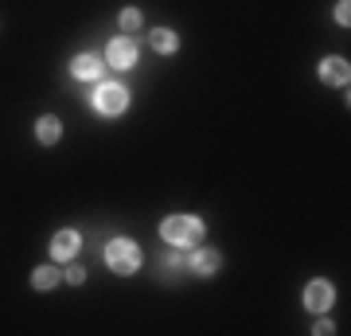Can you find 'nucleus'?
I'll return each instance as SVG.
<instances>
[{
  "instance_id": "f257e3e1",
  "label": "nucleus",
  "mask_w": 351,
  "mask_h": 336,
  "mask_svg": "<svg viewBox=\"0 0 351 336\" xmlns=\"http://www.w3.org/2000/svg\"><path fill=\"white\" fill-rule=\"evenodd\" d=\"M160 238L176 250H188L203 238V219L199 215H168L160 223Z\"/></svg>"
},
{
  "instance_id": "f03ea898",
  "label": "nucleus",
  "mask_w": 351,
  "mask_h": 336,
  "mask_svg": "<svg viewBox=\"0 0 351 336\" xmlns=\"http://www.w3.org/2000/svg\"><path fill=\"white\" fill-rule=\"evenodd\" d=\"M106 266H110L117 278H129L141 270V247L133 238H110L106 247Z\"/></svg>"
},
{
  "instance_id": "7ed1b4c3",
  "label": "nucleus",
  "mask_w": 351,
  "mask_h": 336,
  "mask_svg": "<svg viewBox=\"0 0 351 336\" xmlns=\"http://www.w3.org/2000/svg\"><path fill=\"white\" fill-rule=\"evenodd\" d=\"M90 102H94V110H98V113H106V117H117V113L129 110V90L121 87V82H106V78H101L98 90L90 94Z\"/></svg>"
},
{
  "instance_id": "20e7f679",
  "label": "nucleus",
  "mask_w": 351,
  "mask_h": 336,
  "mask_svg": "<svg viewBox=\"0 0 351 336\" xmlns=\"http://www.w3.org/2000/svg\"><path fill=\"white\" fill-rule=\"evenodd\" d=\"M301 301H304V309L308 313H328L332 309V301H336V289H332V282H324V278H313V282L304 286Z\"/></svg>"
},
{
  "instance_id": "39448f33",
  "label": "nucleus",
  "mask_w": 351,
  "mask_h": 336,
  "mask_svg": "<svg viewBox=\"0 0 351 336\" xmlns=\"http://www.w3.org/2000/svg\"><path fill=\"white\" fill-rule=\"evenodd\" d=\"M133 63H137V39H133V36H117V39H110V47H106V67L129 71Z\"/></svg>"
},
{
  "instance_id": "423d86ee",
  "label": "nucleus",
  "mask_w": 351,
  "mask_h": 336,
  "mask_svg": "<svg viewBox=\"0 0 351 336\" xmlns=\"http://www.w3.org/2000/svg\"><path fill=\"white\" fill-rule=\"evenodd\" d=\"M188 270H191L195 278H211V274H219V270H223V254H219V250H211V247L191 250Z\"/></svg>"
},
{
  "instance_id": "0eeeda50",
  "label": "nucleus",
  "mask_w": 351,
  "mask_h": 336,
  "mask_svg": "<svg viewBox=\"0 0 351 336\" xmlns=\"http://www.w3.org/2000/svg\"><path fill=\"white\" fill-rule=\"evenodd\" d=\"M348 78H351V63L343 55L320 59V82H328V87H348Z\"/></svg>"
},
{
  "instance_id": "6e6552de",
  "label": "nucleus",
  "mask_w": 351,
  "mask_h": 336,
  "mask_svg": "<svg viewBox=\"0 0 351 336\" xmlns=\"http://www.w3.org/2000/svg\"><path fill=\"white\" fill-rule=\"evenodd\" d=\"M78 247H82V235L66 227V231H59V235L51 238V258H55V262H75Z\"/></svg>"
},
{
  "instance_id": "1a4fd4ad",
  "label": "nucleus",
  "mask_w": 351,
  "mask_h": 336,
  "mask_svg": "<svg viewBox=\"0 0 351 336\" xmlns=\"http://www.w3.org/2000/svg\"><path fill=\"white\" fill-rule=\"evenodd\" d=\"M71 75L82 78V82H101V75H106V63H101L98 55H75V63H71Z\"/></svg>"
},
{
  "instance_id": "9d476101",
  "label": "nucleus",
  "mask_w": 351,
  "mask_h": 336,
  "mask_svg": "<svg viewBox=\"0 0 351 336\" xmlns=\"http://www.w3.org/2000/svg\"><path fill=\"white\" fill-rule=\"evenodd\" d=\"M59 282H63V270H59V266H36V270H32V289H39V293L55 289Z\"/></svg>"
},
{
  "instance_id": "9b49d317",
  "label": "nucleus",
  "mask_w": 351,
  "mask_h": 336,
  "mask_svg": "<svg viewBox=\"0 0 351 336\" xmlns=\"http://www.w3.org/2000/svg\"><path fill=\"white\" fill-rule=\"evenodd\" d=\"M149 47L156 51V55H172V51L180 47V36H176L172 27H156V32H149Z\"/></svg>"
},
{
  "instance_id": "f8f14e48",
  "label": "nucleus",
  "mask_w": 351,
  "mask_h": 336,
  "mask_svg": "<svg viewBox=\"0 0 351 336\" xmlns=\"http://www.w3.org/2000/svg\"><path fill=\"white\" fill-rule=\"evenodd\" d=\"M36 137L43 141V145H55V141L63 137V122H59L55 113H43V117L36 122Z\"/></svg>"
},
{
  "instance_id": "ddd939ff",
  "label": "nucleus",
  "mask_w": 351,
  "mask_h": 336,
  "mask_svg": "<svg viewBox=\"0 0 351 336\" xmlns=\"http://www.w3.org/2000/svg\"><path fill=\"white\" fill-rule=\"evenodd\" d=\"M117 24H121V32H137L141 27V8H121Z\"/></svg>"
},
{
  "instance_id": "4468645a",
  "label": "nucleus",
  "mask_w": 351,
  "mask_h": 336,
  "mask_svg": "<svg viewBox=\"0 0 351 336\" xmlns=\"http://www.w3.org/2000/svg\"><path fill=\"white\" fill-rule=\"evenodd\" d=\"M63 282H66V286H82V282H86V270H82L78 262H71V266L63 270Z\"/></svg>"
},
{
  "instance_id": "2eb2a0df",
  "label": "nucleus",
  "mask_w": 351,
  "mask_h": 336,
  "mask_svg": "<svg viewBox=\"0 0 351 336\" xmlns=\"http://www.w3.org/2000/svg\"><path fill=\"white\" fill-rule=\"evenodd\" d=\"M180 270H188V258H180V254H168V258H164V274L176 278Z\"/></svg>"
},
{
  "instance_id": "dca6fc26",
  "label": "nucleus",
  "mask_w": 351,
  "mask_h": 336,
  "mask_svg": "<svg viewBox=\"0 0 351 336\" xmlns=\"http://www.w3.org/2000/svg\"><path fill=\"white\" fill-rule=\"evenodd\" d=\"M332 16H336V24L348 27V24H351V0H339V4H336V12H332Z\"/></svg>"
},
{
  "instance_id": "f3484780",
  "label": "nucleus",
  "mask_w": 351,
  "mask_h": 336,
  "mask_svg": "<svg viewBox=\"0 0 351 336\" xmlns=\"http://www.w3.org/2000/svg\"><path fill=\"white\" fill-rule=\"evenodd\" d=\"M313 333H324V336H328V333H336V324L328 321V317H320V321L313 324Z\"/></svg>"
}]
</instances>
